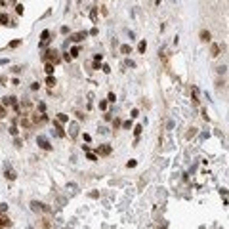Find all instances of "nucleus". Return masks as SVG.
<instances>
[{"instance_id": "1", "label": "nucleus", "mask_w": 229, "mask_h": 229, "mask_svg": "<svg viewBox=\"0 0 229 229\" xmlns=\"http://www.w3.org/2000/svg\"><path fill=\"white\" fill-rule=\"evenodd\" d=\"M42 59H50V63H57V61H59V55H57V52L55 50H48L46 52L44 55H42Z\"/></svg>"}, {"instance_id": "2", "label": "nucleus", "mask_w": 229, "mask_h": 229, "mask_svg": "<svg viewBox=\"0 0 229 229\" xmlns=\"http://www.w3.org/2000/svg\"><path fill=\"white\" fill-rule=\"evenodd\" d=\"M31 210L32 212H50V208L46 204H42V202H38V201H32L31 202Z\"/></svg>"}, {"instance_id": "3", "label": "nucleus", "mask_w": 229, "mask_h": 229, "mask_svg": "<svg viewBox=\"0 0 229 229\" xmlns=\"http://www.w3.org/2000/svg\"><path fill=\"white\" fill-rule=\"evenodd\" d=\"M37 143L44 149V151H50V149H52V143L48 141V137H44V136H38L37 137Z\"/></svg>"}, {"instance_id": "4", "label": "nucleus", "mask_w": 229, "mask_h": 229, "mask_svg": "<svg viewBox=\"0 0 229 229\" xmlns=\"http://www.w3.org/2000/svg\"><path fill=\"white\" fill-rule=\"evenodd\" d=\"M86 37H88V32L86 31H80V32H74L73 37H71V40H73V42H80V40H84Z\"/></svg>"}, {"instance_id": "5", "label": "nucleus", "mask_w": 229, "mask_h": 229, "mask_svg": "<svg viewBox=\"0 0 229 229\" xmlns=\"http://www.w3.org/2000/svg\"><path fill=\"white\" fill-rule=\"evenodd\" d=\"M69 136L77 137L78 136V124L77 122H69Z\"/></svg>"}, {"instance_id": "6", "label": "nucleus", "mask_w": 229, "mask_h": 229, "mask_svg": "<svg viewBox=\"0 0 229 229\" xmlns=\"http://www.w3.org/2000/svg\"><path fill=\"white\" fill-rule=\"evenodd\" d=\"M54 128H55V134H57L59 137H65V130H63V126H61L59 120H54Z\"/></svg>"}, {"instance_id": "7", "label": "nucleus", "mask_w": 229, "mask_h": 229, "mask_svg": "<svg viewBox=\"0 0 229 229\" xmlns=\"http://www.w3.org/2000/svg\"><path fill=\"white\" fill-rule=\"evenodd\" d=\"M42 40H40V48H44V46H48V42H50V31H42Z\"/></svg>"}, {"instance_id": "8", "label": "nucleus", "mask_w": 229, "mask_h": 229, "mask_svg": "<svg viewBox=\"0 0 229 229\" xmlns=\"http://www.w3.org/2000/svg\"><path fill=\"white\" fill-rule=\"evenodd\" d=\"M111 151H113V149H111V145H99V147H97V153H99V155H103V157L111 155Z\"/></svg>"}, {"instance_id": "9", "label": "nucleus", "mask_w": 229, "mask_h": 229, "mask_svg": "<svg viewBox=\"0 0 229 229\" xmlns=\"http://www.w3.org/2000/svg\"><path fill=\"white\" fill-rule=\"evenodd\" d=\"M4 176H6V178L10 179V181H14V179H15V172H14V170H12V168H10L8 164H6V172H4Z\"/></svg>"}, {"instance_id": "10", "label": "nucleus", "mask_w": 229, "mask_h": 229, "mask_svg": "<svg viewBox=\"0 0 229 229\" xmlns=\"http://www.w3.org/2000/svg\"><path fill=\"white\" fill-rule=\"evenodd\" d=\"M10 225H12V221H10V218L8 216H0V227H10Z\"/></svg>"}, {"instance_id": "11", "label": "nucleus", "mask_w": 229, "mask_h": 229, "mask_svg": "<svg viewBox=\"0 0 229 229\" xmlns=\"http://www.w3.org/2000/svg\"><path fill=\"white\" fill-rule=\"evenodd\" d=\"M4 107H15V97L14 96L4 97Z\"/></svg>"}, {"instance_id": "12", "label": "nucleus", "mask_w": 229, "mask_h": 229, "mask_svg": "<svg viewBox=\"0 0 229 229\" xmlns=\"http://www.w3.org/2000/svg\"><path fill=\"white\" fill-rule=\"evenodd\" d=\"M44 71H46L48 74H52V73H54V63H50V61H46V65H44Z\"/></svg>"}, {"instance_id": "13", "label": "nucleus", "mask_w": 229, "mask_h": 229, "mask_svg": "<svg viewBox=\"0 0 229 229\" xmlns=\"http://www.w3.org/2000/svg\"><path fill=\"white\" fill-rule=\"evenodd\" d=\"M145 50H147V42H145V40H141L139 44H137V52H139V54H143Z\"/></svg>"}, {"instance_id": "14", "label": "nucleus", "mask_w": 229, "mask_h": 229, "mask_svg": "<svg viewBox=\"0 0 229 229\" xmlns=\"http://www.w3.org/2000/svg\"><path fill=\"white\" fill-rule=\"evenodd\" d=\"M210 54L214 55V57H216V55H220V46H218V44H212V48H210Z\"/></svg>"}, {"instance_id": "15", "label": "nucleus", "mask_w": 229, "mask_h": 229, "mask_svg": "<svg viewBox=\"0 0 229 229\" xmlns=\"http://www.w3.org/2000/svg\"><path fill=\"white\" fill-rule=\"evenodd\" d=\"M8 23H10L8 14H0V25H8Z\"/></svg>"}, {"instance_id": "16", "label": "nucleus", "mask_w": 229, "mask_h": 229, "mask_svg": "<svg viewBox=\"0 0 229 229\" xmlns=\"http://www.w3.org/2000/svg\"><path fill=\"white\" fill-rule=\"evenodd\" d=\"M201 40L210 42V32H208V31H202V32H201Z\"/></svg>"}, {"instance_id": "17", "label": "nucleus", "mask_w": 229, "mask_h": 229, "mask_svg": "<svg viewBox=\"0 0 229 229\" xmlns=\"http://www.w3.org/2000/svg\"><path fill=\"white\" fill-rule=\"evenodd\" d=\"M120 52H122V54H130L132 48H130V44H122V46H120Z\"/></svg>"}, {"instance_id": "18", "label": "nucleus", "mask_w": 229, "mask_h": 229, "mask_svg": "<svg viewBox=\"0 0 229 229\" xmlns=\"http://www.w3.org/2000/svg\"><path fill=\"white\" fill-rule=\"evenodd\" d=\"M57 120H59V122H69V117H67V114H63V113H59V114H57Z\"/></svg>"}, {"instance_id": "19", "label": "nucleus", "mask_w": 229, "mask_h": 229, "mask_svg": "<svg viewBox=\"0 0 229 229\" xmlns=\"http://www.w3.org/2000/svg\"><path fill=\"white\" fill-rule=\"evenodd\" d=\"M46 84H48V86H54V84H55V78L52 77V74H48V78H46Z\"/></svg>"}, {"instance_id": "20", "label": "nucleus", "mask_w": 229, "mask_h": 229, "mask_svg": "<svg viewBox=\"0 0 229 229\" xmlns=\"http://www.w3.org/2000/svg\"><path fill=\"white\" fill-rule=\"evenodd\" d=\"M78 54H80V48H78V46H74L73 50H71V57H77Z\"/></svg>"}, {"instance_id": "21", "label": "nucleus", "mask_w": 229, "mask_h": 229, "mask_svg": "<svg viewBox=\"0 0 229 229\" xmlns=\"http://www.w3.org/2000/svg\"><path fill=\"white\" fill-rule=\"evenodd\" d=\"M90 17H92V21H97V10H96V8L90 12Z\"/></svg>"}, {"instance_id": "22", "label": "nucleus", "mask_w": 229, "mask_h": 229, "mask_svg": "<svg viewBox=\"0 0 229 229\" xmlns=\"http://www.w3.org/2000/svg\"><path fill=\"white\" fill-rule=\"evenodd\" d=\"M19 44H21V40H12L10 42V48H17Z\"/></svg>"}, {"instance_id": "23", "label": "nucleus", "mask_w": 229, "mask_h": 229, "mask_svg": "<svg viewBox=\"0 0 229 229\" xmlns=\"http://www.w3.org/2000/svg\"><path fill=\"white\" fill-rule=\"evenodd\" d=\"M15 12H17V14H19V15H21V14H23V12H25V8H23V6H21V4H17V6H15Z\"/></svg>"}, {"instance_id": "24", "label": "nucleus", "mask_w": 229, "mask_h": 229, "mask_svg": "<svg viewBox=\"0 0 229 229\" xmlns=\"http://www.w3.org/2000/svg\"><path fill=\"white\" fill-rule=\"evenodd\" d=\"M86 157H88V160H97V157L94 153H86Z\"/></svg>"}, {"instance_id": "25", "label": "nucleus", "mask_w": 229, "mask_h": 229, "mask_svg": "<svg viewBox=\"0 0 229 229\" xmlns=\"http://www.w3.org/2000/svg\"><path fill=\"white\" fill-rule=\"evenodd\" d=\"M6 117V107H0V119H4Z\"/></svg>"}, {"instance_id": "26", "label": "nucleus", "mask_w": 229, "mask_h": 229, "mask_svg": "<svg viewBox=\"0 0 229 229\" xmlns=\"http://www.w3.org/2000/svg\"><path fill=\"white\" fill-rule=\"evenodd\" d=\"M8 210V204H6V202H2V204H0V212H6Z\"/></svg>"}, {"instance_id": "27", "label": "nucleus", "mask_w": 229, "mask_h": 229, "mask_svg": "<svg viewBox=\"0 0 229 229\" xmlns=\"http://www.w3.org/2000/svg\"><path fill=\"white\" fill-rule=\"evenodd\" d=\"M134 134H136V136H139V134H141V126H136V128H134Z\"/></svg>"}, {"instance_id": "28", "label": "nucleus", "mask_w": 229, "mask_h": 229, "mask_svg": "<svg viewBox=\"0 0 229 229\" xmlns=\"http://www.w3.org/2000/svg\"><path fill=\"white\" fill-rule=\"evenodd\" d=\"M10 134H12V136H17V128H15V126H12V128H10Z\"/></svg>"}, {"instance_id": "29", "label": "nucleus", "mask_w": 229, "mask_h": 229, "mask_svg": "<svg viewBox=\"0 0 229 229\" xmlns=\"http://www.w3.org/2000/svg\"><path fill=\"white\" fill-rule=\"evenodd\" d=\"M136 164H137L136 160H128V164H126V166H128V168H134V166H136Z\"/></svg>"}, {"instance_id": "30", "label": "nucleus", "mask_w": 229, "mask_h": 229, "mask_svg": "<svg viewBox=\"0 0 229 229\" xmlns=\"http://www.w3.org/2000/svg\"><path fill=\"white\" fill-rule=\"evenodd\" d=\"M38 86H40L38 82H32V84H31V90H38Z\"/></svg>"}, {"instance_id": "31", "label": "nucleus", "mask_w": 229, "mask_h": 229, "mask_svg": "<svg viewBox=\"0 0 229 229\" xmlns=\"http://www.w3.org/2000/svg\"><path fill=\"white\" fill-rule=\"evenodd\" d=\"M107 107V101H99V109H105Z\"/></svg>"}, {"instance_id": "32", "label": "nucleus", "mask_w": 229, "mask_h": 229, "mask_svg": "<svg viewBox=\"0 0 229 229\" xmlns=\"http://www.w3.org/2000/svg\"><path fill=\"white\" fill-rule=\"evenodd\" d=\"M101 59H103V55H101V54H97V55H96V63H99Z\"/></svg>"}, {"instance_id": "33", "label": "nucleus", "mask_w": 229, "mask_h": 229, "mask_svg": "<svg viewBox=\"0 0 229 229\" xmlns=\"http://www.w3.org/2000/svg\"><path fill=\"white\" fill-rule=\"evenodd\" d=\"M107 99H109V101H114V99H117V97H114V94H113V92H111V94H109V97H107Z\"/></svg>"}, {"instance_id": "34", "label": "nucleus", "mask_w": 229, "mask_h": 229, "mask_svg": "<svg viewBox=\"0 0 229 229\" xmlns=\"http://www.w3.org/2000/svg\"><path fill=\"white\" fill-rule=\"evenodd\" d=\"M12 2H15V0H12Z\"/></svg>"}, {"instance_id": "35", "label": "nucleus", "mask_w": 229, "mask_h": 229, "mask_svg": "<svg viewBox=\"0 0 229 229\" xmlns=\"http://www.w3.org/2000/svg\"><path fill=\"white\" fill-rule=\"evenodd\" d=\"M0 229H2V227H0Z\"/></svg>"}]
</instances>
